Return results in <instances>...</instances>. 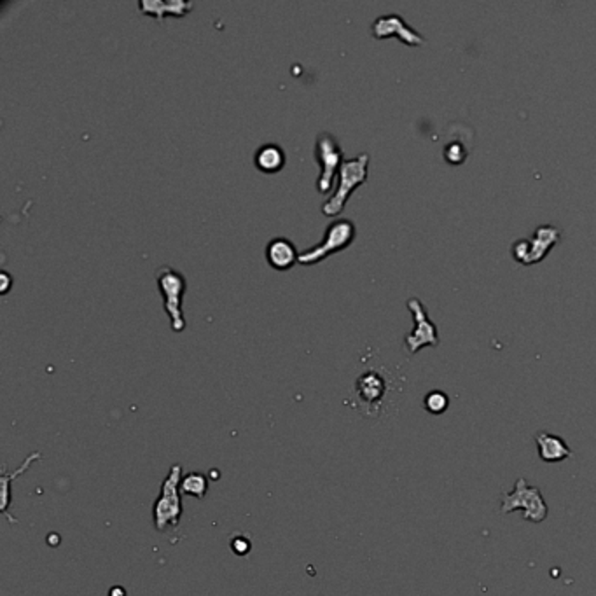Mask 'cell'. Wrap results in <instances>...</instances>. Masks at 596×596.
Segmentation results:
<instances>
[{"label":"cell","mask_w":596,"mask_h":596,"mask_svg":"<svg viewBox=\"0 0 596 596\" xmlns=\"http://www.w3.org/2000/svg\"><path fill=\"white\" fill-rule=\"evenodd\" d=\"M182 465L175 464L161 483V491L152 505V523L158 532L177 528L180 523L184 505H182Z\"/></svg>","instance_id":"obj_1"},{"label":"cell","mask_w":596,"mask_h":596,"mask_svg":"<svg viewBox=\"0 0 596 596\" xmlns=\"http://www.w3.org/2000/svg\"><path fill=\"white\" fill-rule=\"evenodd\" d=\"M367 166H369V154L367 152H362V154L355 156L352 159H345L341 163L340 171V182H338L336 191L333 193V196H329L322 203V214L327 215V217H334L345 208L346 201H348L350 195L359 188L360 184H364L367 178Z\"/></svg>","instance_id":"obj_2"},{"label":"cell","mask_w":596,"mask_h":596,"mask_svg":"<svg viewBox=\"0 0 596 596\" xmlns=\"http://www.w3.org/2000/svg\"><path fill=\"white\" fill-rule=\"evenodd\" d=\"M355 224H353V221H350V219H338V221L331 222V224L327 226L326 233H323L322 241L316 243L315 247L301 252L299 263L308 266V264H315L319 263V260L326 259V257H329L331 254H336V252L346 248L355 240Z\"/></svg>","instance_id":"obj_3"},{"label":"cell","mask_w":596,"mask_h":596,"mask_svg":"<svg viewBox=\"0 0 596 596\" xmlns=\"http://www.w3.org/2000/svg\"><path fill=\"white\" fill-rule=\"evenodd\" d=\"M158 287L165 303V311L170 316L171 329L182 333L185 329V316L182 311V299L185 292V277L171 266H163L158 271Z\"/></svg>","instance_id":"obj_4"},{"label":"cell","mask_w":596,"mask_h":596,"mask_svg":"<svg viewBox=\"0 0 596 596\" xmlns=\"http://www.w3.org/2000/svg\"><path fill=\"white\" fill-rule=\"evenodd\" d=\"M315 158L320 166V175L316 178V189L320 193H329L334 184L336 171H340L341 163L345 161L341 145L333 133L320 132L316 135Z\"/></svg>","instance_id":"obj_5"},{"label":"cell","mask_w":596,"mask_h":596,"mask_svg":"<svg viewBox=\"0 0 596 596\" xmlns=\"http://www.w3.org/2000/svg\"><path fill=\"white\" fill-rule=\"evenodd\" d=\"M514 509H525L523 520L542 523L547 517V505L544 502L539 488L528 486L527 479L520 478L512 493H504L502 497V512H512Z\"/></svg>","instance_id":"obj_6"},{"label":"cell","mask_w":596,"mask_h":596,"mask_svg":"<svg viewBox=\"0 0 596 596\" xmlns=\"http://www.w3.org/2000/svg\"><path fill=\"white\" fill-rule=\"evenodd\" d=\"M390 390V383L382 371L369 369L357 378L355 394L366 415H378Z\"/></svg>","instance_id":"obj_7"},{"label":"cell","mask_w":596,"mask_h":596,"mask_svg":"<svg viewBox=\"0 0 596 596\" xmlns=\"http://www.w3.org/2000/svg\"><path fill=\"white\" fill-rule=\"evenodd\" d=\"M560 241V229L554 226H540L535 229L534 238L530 241L520 240L514 243L512 256L517 263L521 264H535L540 263L547 254L551 247Z\"/></svg>","instance_id":"obj_8"},{"label":"cell","mask_w":596,"mask_h":596,"mask_svg":"<svg viewBox=\"0 0 596 596\" xmlns=\"http://www.w3.org/2000/svg\"><path fill=\"white\" fill-rule=\"evenodd\" d=\"M408 308L413 313V320H415V327L411 333L406 336V348L409 353H416L423 346H437L439 345V334L437 327L434 326L428 313L423 306L422 301L418 297H409Z\"/></svg>","instance_id":"obj_9"},{"label":"cell","mask_w":596,"mask_h":596,"mask_svg":"<svg viewBox=\"0 0 596 596\" xmlns=\"http://www.w3.org/2000/svg\"><path fill=\"white\" fill-rule=\"evenodd\" d=\"M371 33L374 39H386V37L396 35L408 46H423V42H425L423 35H420L416 30L409 27L396 13L376 18L371 25Z\"/></svg>","instance_id":"obj_10"},{"label":"cell","mask_w":596,"mask_h":596,"mask_svg":"<svg viewBox=\"0 0 596 596\" xmlns=\"http://www.w3.org/2000/svg\"><path fill=\"white\" fill-rule=\"evenodd\" d=\"M297 247L285 236H275L266 245V260L273 270H290L299 260Z\"/></svg>","instance_id":"obj_11"},{"label":"cell","mask_w":596,"mask_h":596,"mask_svg":"<svg viewBox=\"0 0 596 596\" xmlns=\"http://www.w3.org/2000/svg\"><path fill=\"white\" fill-rule=\"evenodd\" d=\"M193 2L189 0H140L139 9L144 14L156 16L159 21L165 16H185L193 9Z\"/></svg>","instance_id":"obj_12"},{"label":"cell","mask_w":596,"mask_h":596,"mask_svg":"<svg viewBox=\"0 0 596 596\" xmlns=\"http://www.w3.org/2000/svg\"><path fill=\"white\" fill-rule=\"evenodd\" d=\"M535 442H537L539 454L544 462L553 464V462H561L565 458H572V449L565 445V441L558 435L547 434V432H539L535 435Z\"/></svg>","instance_id":"obj_13"},{"label":"cell","mask_w":596,"mask_h":596,"mask_svg":"<svg viewBox=\"0 0 596 596\" xmlns=\"http://www.w3.org/2000/svg\"><path fill=\"white\" fill-rule=\"evenodd\" d=\"M254 163L257 170L264 171V173H275L280 171L285 165V151L278 144L268 142L260 145L256 151Z\"/></svg>","instance_id":"obj_14"},{"label":"cell","mask_w":596,"mask_h":596,"mask_svg":"<svg viewBox=\"0 0 596 596\" xmlns=\"http://www.w3.org/2000/svg\"><path fill=\"white\" fill-rule=\"evenodd\" d=\"M40 458H42V454H40V453H32V454H28V458L23 462V465H21V467H18V471H14L13 474H11V472L7 471V469H4V471H2V512L4 514L9 512V504H11V491H9V488H11V481H14V479H16L18 476L23 474V472L27 471V469H30V465H32L33 462L40 460Z\"/></svg>","instance_id":"obj_15"},{"label":"cell","mask_w":596,"mask_h":596,"mask_svg":"<svg viewBox=\"0 0 596 596\" xmlns=\"http://www.w3.org/2000/svg\"><path fill=\"white\" fill-rule=\"evenodd\" d=\"M180 491L182 495H191V497H196L201 500L208 491V478L201 474V472H189V474L182 478Z\"/></svg>","instance_id":"obj_16"},{"label":"cell","mask_w":596,"mask_h":596,"mask_svg":"<svg viewBox=\"0 0 596 596\" xmlns=\"http://www.w3.org/2000/svg\"><path fill=\"white\" fill-rule=\"evenodd\" d=\"M448 404L449 399L445 392H441V390H432V392H428L425 399H423V408H425L428 413H432V415H441V413H445L446 409H448Z\"/></svg>","instance_id":"obj_17"},{"label":"cell","mask_w":596,"mask_h":596,"mask_svg":"<svg viewBox=\"0 0 596 596\" xmlns=\"http://www.w3.org/2000/svg\"><path fill=\"white\" fill-rule=\"evenodd\" d=\"M467 158V151L460 142H449L445 147V159L452 165H462Z\"/></svg>","instance_id":"obj_18"},{"label":"cell","mask_w":596,"mask_h":596,"mask_svg":"<svg viewBox=\"0 0 596 596\" xmlns=\"http://www.w3.org/2000/svg\"><path fill=\"white\" fill-rule=\"evenodd\" d=\"M231 549L234 551V554H240V556H245V554L251 551V540L247 537H234L231 540Z\"/></svg>","instance_id":"obj_19"},{"label":"cell","mask_w":596,"mask_h":596,"mask_svg":"<svg viewBox=\"0 0 596 596\" xmlns=\"http://www.w3.org/2000/svg\"><path fill=\"white\" fill-rule=\"evenodd\" d=\"M0 278H2V294H6L7 292V289H9V284H11V280H9V275L7 273H2L0 275Z\"/></svg>","instance_id":"obj_20"},{"label":"cell","mask_w":596,"mask_h":596,"mask_svg":"<svg viewBox=\"0 0 596 596\" xmlns=\"http://www.w3.org/2000/svg\"><path fill=\"white\" fill-rule=\"evenodd\" d=\"M110 596H126V591L122 588H113L110 590Z\"/></svg>","instance_id":"obj_21"}]
</instances>
